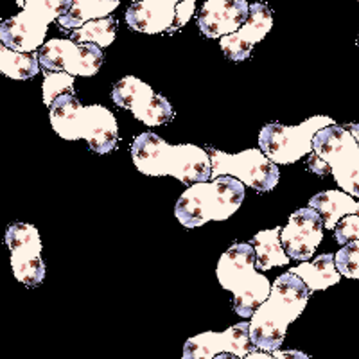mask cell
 Segmentation results:
<instances>
[{
	"instance_id": "11",
	"label": "cell",
	"mask_w": 359,
	"mask_h": 359,
	"mask_svg": "<svg viewBox=\"0 0 359 359\" xmlns=\"http://www.w3.org/2000/svg\"><path fill=\"white\" fill-rule=\"evenodd\" d=\"M40 70L67 72L70 76L92 78L101 70L104 56L95 43H76L70 38H53L36 53Z\"/></svg>"
},
{
	"instance_id": "22",
	"label": "cell",
	"mask_w": 359,
	"mask_h": 359,
	"mask_svg": "<svg viewBox=\"0 0 359 359\" xmlns=\"http://www.w3.org/2000/svg\"><path fill=\"white\" fill-rule=\"evenodd\" d=\"M0 72L8 76L9 79H17V81L33 79L40 72L36 53H18V50L6 47L0 40Z\"/></svg>"
},
{
	"instance_id": "6",
	"label": "cell",
	"mask_w": 359,
	"mask_h": 359,
	"mask_svg": "<svg viewBox=\"0 0 359 359\" xmlns=\"http://www.w3.org/2000/svg\"><path fill=\"white\" fill-rule=\"evenodd\" d=\"M216 275L221 287L233 294V311L241 318H252L271 291V282L255 268V252L250 243L230 246L219 257Z\"/></svg>"
},
{
	"instance_id": "15",
	"label": "cell",
	"mask_w": 359,
	"mask_h": 359,
	"mask_svg": "<svg viewBox=\"0 0 359 359\" xmlns=\"http://www.w3.org/2000/svg\"><path fill=\"white\" fill-rule=\"evenodd\" d=\"M323 239V221L314 208H298L280 230V245L287 257L307 262Z\"/></svg>"
},
{
	"instance_id": "23",
	"label": "cell",
	"mask_w": 359,
	"mask_h": 359,
	"mask_svg": "<svg viewBox=\"0 0 359 359\" xmlns=\"http://www.w3.org/2000/svg\"><path fill=\"white\" fill-rule=\"evenodd\" d=\"M117 34V20L114 17L101 18V20H90L81 27L74 29L70 33V40L76 43H95L104 49L114 43Z\"/></svg>"
},
{
	"instance_id": "8",
	"label": "cell",
	"mask_w": 359,
	"mask_h": 359,
	"mask_svg": "<svg viewBox=\"0 0 359 359\" xmlns=\"http://www.w3.org/2000/svg\"><path fill=\"white\" fill-rule=\"evenodd\" d=\"M334 124L331 117L314 115L297 126L269 123L259 133V147L277 165L294 163L313 151V139L316 131Z\"/></svg>"
},
{
	"instance_id": "28",
	"label": "cell",
	"mask_w": 359,
	"mask_h": 359,
	"mask_svg": "<svg viewBox=\"0 0 359 359\" xmlns=\"http://www.w3.org/2000/svg\"><path fill=\"white\" fill-rule=\"evenodd\" d=\"M275 359H311L306 352H300V351H275L273 354Z\"/></svg>"
},
{
	"instance_id": "25",
	"label": "cell",
	"mask_w": 359,
	"mask_h": 359,
	"mask_svg": "<svg viewBox=\"0 0 359 359\" xmlns=\"http://www.w3.org/2000/svg\"><path fill=\"white\" fill-rule=\"evenodd\" d=\"M334 262L341 277L359 280V239L343 245L334 255Z\"/></svg>"
},
{
	"instance_id": "1",
	"label": "cell",
	"mask_w": 359,
	"mask_h": 359,
	"mask_svg": "<svg viewBox=\"0 0 359 359\" xmlns=\"http://www.w3.org/2000/svg\"><path fill=\"white\" fill-rule=\"evenodd\" d=\"M311 291L297 275L282 273L271 284L269 297L255 309L250 322V341L262 352L280 348L287 327L304 313Z\"/></svg>"
},
{
	"instance_id": "2",
	"label": "cell",
	"mask_w": 359,
	"mask_h": 359,
	"mask_svg": "<svg viewBox=\"0 0 359 359\" xmlns=\"http://www.w3.org/2000/svg\"><path fill=\"white\" fill-rule=\"evenodd\" d=\"M131 158L146 176H175L185 185L210 180V156L207 149L194 144L171 146L151 131L140 133L133 140Z\"/></svg>"
},
{
	"instance_id": "3",
	"label": "cell",
	"mask_w": 359,
	"mask_h": 359,
	"mask_svg": "<svg viewBox=\"0 0 359 359\" xmlns=\"http://www.w3.org/2000/svg\"><path fill=\"white\" fill-rule=\"evenodd\" d=\"M49 118L63 140H86L97 155H108L118 144L117 118L102 104L83 107L76 95H57L49 107Z\"/></svg>"
},
{
	"instance_id": "31",
	"label": "cell",
	"mask_w": 359,
	"mask_h": 359,
	"mask_svg": "<svg viewBox=\"0 0 359 359\" xmlns=\"http://www.w3.org/2000/svg\"><path fill=\"white\" fill-rule=\"evenodd\" d=\"M131 2H137V0H131Z\"/></svg>"
},
{
	"instance_id": "32",
	"label": "cell",
	"mask_w": 359,
	"mask_h": 359,
	"mask_svg": "<svg viewBox=\"0 0 359 359\" xmlns=\"http://www.w3.org/2000/svg\"><path fill=\"white\" fill-rule=\"evenodd\" d=\"M358 43H359V36H358Z\"/></svg>"
},
{
	"instance_id": "24",
	"label": "cell",
	"mask_w": 359,
	"mask_h": 359,
	"mask_svg": "<svg viewBox=\"0 0 359 359\" xmlns=\"http://www.w3.org/2000/svg\"><path fill=\"white\" fill-rule=\"evenodd\" d=\"M41 72H43L45 78L41 90H43V102L47 108L53 104V101L57 95L76 94V90H74V76L67 72H47V70H41Z\"/></svg>"
},
{
	"instance_id": "13",
	"label": "cell",
	"mask_w": 359,
	"mask_h": 359,
	"mask_svg": "<svg viewBox=\"0 0 359 359\" xmlns=\"http://www.w3.org/2000/svg\"><path fill=\"white\" fill-rule=\"evenodd\" d=\"M4 243L11 252V269L15 278L27 287L41 286L45 278V264L41 259V239L36 226L15 221L6 230Z\"/></svg>"
},
{
	"instance_id": "21",
	"label": "cell",
	"mask_w": 359,
	"mask_h": 359,
	"mask_svg": "<svg viewBox=\"0 0 359 359\" xmlns=\"http://www.w3.org/2000/svg\"><path fill=\"white\" fill-rule=\"evenodd\" d=\"M118 4L121 0H72V8L57 20V24L65 31H74L90 20L110 17Z\"/></svg>"
},
{
	"instance_id": "29",
	"label": "cell",
	"mask_w": 359,
	"mask_h": 359,
	"mask_svg": "<svg viewBox=\"0 0 359 359\" xmlns=\"http://www.w3.org/2000/svg\"><path fill=\"white\" fill-rule=\"evenodd\" d=\"M343 126L347 128V130L351 131L352 135H354V139L358 140V144H359V124H355V123H345V124H343Z\"/></svg>"
},
{
	"instance_id": "9",
	"label": "cell",
	"mask_w": 359,
	"mask_h": 359,
	"mask_svg": "<svg viewBox=\"0 0 359 359\" xmlns=\"http://www.w3.org/2000/svg\"><path fill=\"white\" fill-rule=\"evenodd\" d=\"M207 153L210 156V180L233 176L245 187L248 185L261 192H269L277 187L280 178L278 165L261 149H246L237 155H229L216 147H207Z\"/></svg>"
},
{
	"instance_id": "33",
	"label": "cell",
	"mask_w": 359,
	"mask_h": 359,
	"mask_svg": "<svg viewBox=\"0 0 359 359\" xmlns=\"http://www.w3.org/2000/svg\"><path fill=\"white\" fill-rule=\"evenodd\" d=\"M358 2H359V0H358Z\"/></svg>"
},
{
	"instance_id": "18",
	"label": "cell",
	"mask_w": 359,
	"mask_h": 359,
	"mask_svg": "<svg viewBox=\"0 0 359 359\" xmlns=\"http://www.w3.org/2000/svg\"><path fill=\"white\" fill-rule=\"evenodd\" d=\"M290 273L297 275L307 286L311 293L322 291L334 286L341 280V273L336 268L334 253H323L311 262H304L300 266H290Z\"/></svg>"
},
{
	"instance_id": "17",
	"label": "cell",
	"mask_w": 359,
	"mask_h": 359,
	"mask_svg": "<svg viewBox=\"0 0 359 359\" xmlns=\"http://www.w3.org/2000/svg\"><path fill=\"white\" fill-rule=\"evenodd\" d=\"M250 15L246 0H207L198 13V27L207 38H223L241 29Z\"/></svg>"
},
{
	"instance_id": "14",
	"label": "cell",
	"mask_w": 359,
	"mask_h": 359,
	"mask_svg": "<svg viewBox=\"0 0 359 359\" xmlns=\"http://www.w3.org/2000/svg\"><path fill=\"white\" fill-rule=\"evenodd\" d=\"M257 348L250 341V323L243 322L229 327L223 332H201V334L189 338L184 345L182 359H212L217 354H236L237 358H245Z\"/></svg>"
},
{
	"instance_id": "5",
	"label": "cell",
	"mask_w": 359,
	"mask_h": 359,
	"mask_svg": "<svg viewBox=\"0 0 359 359\" xmlns=\"http://www.w3.org/2000/svg\"><path fill=\"white\" fill-rule=\"evenodd\" d=\"M245 200V185L233 176L189 185L178 198L175 216L185 229L203 226L208 221H224L237 212Z\"/></svg>"
},
{
	"instance_id": "20",
	"label": "cell",
	"mask_w": 359,
	"mask_h": 359,
	"mask_svg": "<svg viewBox=\"0 0 359 359\" xmlns=\"http://www.w3.org/2000/svg\"><path fill=\"white\" fill-rule=\"evenodd\" d=\"M280 226L271 230H262L250 239V245L255 252V268L259 271H269L277 266H287L291 259L280 245Z\"/></svg>"
},
{
	"instance_id": "30",
	"label": "cell",
	"mask_w": 359,
	"mask_h": 359,
	"mask_svg": "<svg viewBox=\"0 0 359 359\" xmlns=\"http://www.w3.org/2000/svg\"><path fill=\"white\" fill-rule=\"evenodd\" d=\"M24 2H25V0H17L18 8H24Z\"/></svg>"
},
{
	"instance_id": "4",
	"label": "cell",
	"mask_w": 359,
	"mask_h": 359,
	"mask_svg": "<svg viewBox=\"0 0 359 359\" xmlns=\"http://www.w3.org/2000/svg\"><path fill=\"white\" fill-rule=\"evenodd\" d=\"M307 169L318 176L332 175L343 192L359 198V144L343 124L316 131Z\"/></svg>"
},
{
	"instance_id": "27",
	"label": "cell",
	"mask_w": 359,
	"mask_h": 359,
	"mask_svg": "<svg viewBox=\"0 0 359 359\" xmlns=\"http://www.w3.org/2000/svg\"><path fill=\"white\" fill-rule=\"evenodd\" d=\"M212 359H275V358L271 354H266V352L262 351H255L252 352V354L245 355V358H237L236 354H226V352H223V354L214 355Z\"/></svg>"
},
{
	"instance_id": "19",
	"label": "cell",
	"mask_w": 359,
	"mask_h": 359,
	"mask_svg": "<svg viewBox=\"0 0 359 359\" xmlns=\"http://www.w3.org/2000/svg\"><path fill=\"white\" fill-rule=\"evenodd\" d=\"M309 207L320 214L327 230H334L343 216H351V214L359 216V201L343 191L320 192L311 198Z\"/></svg>"
},
{
	"instance_id": "7",
	"label": "cell",
	"mask_w": 359,
	"mask_h": 359,
	"mask_svg": "<svg viewBox=\"0 0 359 359\" xmlns=\"http://www.w3.org/2000/svg\"><path fill=\"white\" fill-rule=\"evenodd\" d=\"M72 8V0H25L18 15L0 24V40L18 53H36L45 43L47 29Z\"/></svg>"
},
{
	"instance_id": "16",
	"label": "cell",
	"mask_w": 359,
	"mask_h": 359,
	"mask_svg": "<svg viewBox=\"0 0 359 359\" xmlns=\"http://www.w3.org/2000/svg\"><path fill=\"white\" fill-rule=\"evenodd\" d=\"M271 27H273V15L269 6L266 2H253L243 27L229 36L221 38V50L232 62H245L252 56L253 47L264 40Z\"/></svg>"
},
{
	"instance_id": "26",
	"label": "cell",
	"mask_w": 359,
	"mask_h": 359,
	"mask_svg": "<svg viewBox=\"0 0 359 359\" xmlns=\"http://www.w3.org/2000/svg\"><path fill=\"white\" fill-rule=\"evenodd\" d=\"M334 239L338 245H347L351 241L359 239V216L351 214V216H343L338 221L334 229Z\"/></svg>"
},
{
	"instance_id": "12",
	"label": "cell",
	"mask_w": 359,
	"mask_h": 359,
	"mask_svg": "<svg viewBox=\"0 0 359 359\" xmlns=\"http://www.w3.org/2000/svg\"><path fill=\"white\" fill-rule=\"evenodd\" d=\"M111 99L118 108L130 110L146 126H163L175 118L171 102L135 76H126L111 88Z\"/></svg>"
},
{
	"instance_id": "10",
	"label": "cell",
	"mask_w": 359,
	"mask_h": 359,
	"mask_svg": "<svg viewBox=\"0 0 359 359\" xmlns=\"http://www.w3.org/2000/svg\"><path fill=\"white\" fill-rule=\"evenodd\" d=\"M196 0H137L128 8V27L144 34H172L185 27Z\"/></svg>"
}]
</instances>
